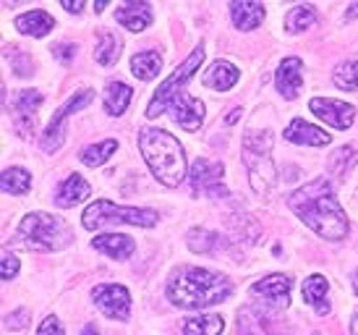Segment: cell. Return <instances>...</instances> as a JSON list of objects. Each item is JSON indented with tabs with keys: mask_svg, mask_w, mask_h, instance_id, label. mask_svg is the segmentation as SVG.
<instances>
[{
	"mask_svg": "<svg viewBox=\"0 0 358 335\" xmlns=\"http://www.w3.org/2000/svg\"><path fill=\"white\" fill-rule=\"evenodd\" d=\"M225 226L230 228V233L238 238L241 244H254L259 236H262V226L246 212H233V215L225 217Z\"/></svg>",
	"mask_w": 358,
	"mask_h": 335,
	"instance_id": "cell-25",
	"label": "cell"
},
{
	"mask_svg": "<svg viewBox=\"0 0 358 335\" xmlns=\"http://www.w3.org/2000/svg\"><path fill=\"white\" fill-rule=\"evenodd\" d=\"M243 163L249 168V184L259 197H267L275 189L278 170L272 163V134L254 131L243 139Z\"/></svg>",
	"mask_w": 358,
	"mask_h": 335,
	"instance_id": "cell-5",
	"label": "cell"
},
{
	"mask_svg": "<svg viewBox=\"0 0 358 335\" xmlns=\"http://www.w3.org/2000/svg\"><path fill=\"white\" fill-rule=\"evenodd\" d=\"M308 108H311V113H314L317 118H322L324 123H329V126L340 128V131L350 128L353 121H356V108L348 105V102H340V100L314 97L308 102Z\"/></svg>",
	"mask_w": 358,
	"mask_h": 335,
	"instance_id": "cell-14",
	"label": "cell"
},
{
	"mask_svg": "<svg viewBox=\"0 0 358 335\" xmlns=\"http://www.w3.org/2000/svg\"><path fill=\"white\" fill-rule=\"evenodd\" d=\"M115 149H118V142H115V139H105V142H100V144L84 147V152H81V163L90 168H100L115 155Z\"/></svg>",
	"mask_w": 358,
	"mask_h": 335,
	"instance_id": "cell-31",
	"label": "cell"
},
{
	"mask_svg": "<svg viewBox=\"0 0 358 335\" xmlns=\"http://www.w3.org/2000/svg\"><path fill=\"white\" fill-rule=\"evenodd\" d=\"M159 69H162V55L155 53V50H144V53L134 55V60H131V71L141 81H152L159 74Z\"/></svg>",
	"mask_w": 358,
	"mask_h": 335,
	"instance_id": "cell-28",
	"label": "cell"
},
{
	"mask_svg": "<svg viewBox=\"0 0 358 335\" xmlns=\"http://www.w3.org/2000/svg\"><path fill=\"white\" fill-rule=\"evenodd\" d=\"M204 63V45H199V48H194V53H191L189 58L180 63L178 69L170 74L168 79L162 81L157 87V92H155V97H152V102H150V108H147V116L150 118H157L162 110H168V105H170V100L176 97L178 92H183V84L199 71V66Z\"/></svg>",
	"mask_w": 358,
	"mask_h": 335,
	"instance_id": "cell-8",
	"label": "cell"
},
{
	"mask_svg": "<svg viewBox=\"0 0 358 335\" xmlns=\"http://www.w3.org/2000/svg\"><path fill=\"white\" fill-rule=\"evenodd\" d=\"M90 194H92L90 184H87L79 173H71V176L58 186L55 202H58V207H76V205H81Z\"/></svg>",
	"mask_w": 358,
	"mask_h": 335,
	"instance_id": "cell-21",
	"label": "cell"
},
{
	"mask_svg": "<svg viewBox=\"0 0 358 335\" xmlns=\"http://www.w3.org/2000/svg\"><path fill=\"white\" fill-rule=\"evenodd\" d=\"M84 335H97V327H94V325H87V327H84Z\"/></svg>",
	"mask_w": 358,
	"mask_h": 335,
	"instance_id": "cell-46",
	"label": "cell"
},
{
	"mask_svg": "<svg viewBox=\"0 0 358 335\" xmlns=\"http://www.w3.org/2000/svg\"><path fill=\"white\" fill-rule=\"evenodd\" d=\"M27 325H29V312H27V309L10 312V315L6 317V327H8V330H24Z\"/></svg>",
	"mask_w": 358,
	"mask_h": 335,
	"instance_id": "cell-37",
	"label": "cell"
},
{
	"mask_svg": "<svg viewBox=\"0 0 358 335\" xmlns=\"http://www.w3.org/2000/svg\"><path fill=\"white\" fill-rule=\"evenodd\" d=\"M358 163V152L350 147H340L338 152H332V158H329V173L335 178H343L348 173L350 168Z\"/></svg>",
	"mask_w": 358,
	"mask_h": 335,
	"instance_id": "cell-34",
	"label": "cell"
},
{
	"mask_svg": "<svg viewBox=\"0 0 358 335\" xmlns=\"http://www.w3.org/2000/svg\"><path fill=\"white\" fill-rule=\"evenodd\" d=\"M350 333H353V335H358V315L353 317V320H350Z\"/></svg>",
	"mask_w": 358,
	"mask_h": 335,
	"instance_id": "cell-44",
	"label": "cell"
},
{
	"mask_svg": "<svg viewBox=\"0 0 358 335\" xmlns=\"http://www.w3.org/2000/svg\"><path fill=\"white\" fill-rule=\"evenodd\" d=\"M345 16H348V21L358 19V3H356V6H350V8H348V13H345Z\"/></svg>",
	"mask_w": 358,
	"mask_h": 335,
	"instance_id": "cell-43",
	"label": "cell"
},
{
	"mask_svg": "<svg viewBox=\"0 0 358 335\" xmlns=\"http://www.w3.org/2000/svg\"><path fill=\"white\" fill-rule=\"evenodd\" d=\"M241 113H243V108H236L233 113H230V116H225V118H222V123H225V126H233V123L241 118Z\"/></svg>",
	"mask_w": 358,
	"mask_h": 335,
	"instance_id": "cell-42",
	"label": "cell"
},
{
	"mask_svg": "<svg viewBox=\"0 0 358 335\" xmlns=\"http://www.w3.org/2000/svg\"><path fill=\"white\" fill-rule=\"evenodd\" d=\"M332 81L340 89H358V58L340 63L338 69L332 71Z\"/></svg>",
	"mask_w": 358,
	"mask_h": 335,
	"instance_id": "cell-35",
	"label": "cell"
},
{
	"mask_svg": "<svg viewBox=\"0 0 358 335\" xmlns=\"http://www.w3.org/2000/svg\"><path fill=\"white\" fill-rule=\"evenodd\" d=\"M13 71H16V76H31V58L27 53H21L16 50V58H13Z\"/></svg>",
	"mask_w": 358,
	"mask_h": 335,
	"instance_id": "cell-38",
	"label": "cell"
},
{
	"mask_svg": "<svg viewBox=\"0 0 358 335\" xmlns=\"http://www.w3.org/2000/svg\"><path fill=\"white\" fill-rule=\"evenodd\" d=\"M303 299L317 309V315H329V283L324 275H308L303 280Z\"/></svg>",
	"mask_w": 358,
	"mask_h": 335,
	"instance_id": "cell-23",
	"label": "cell"
},
{
	"mask_svg": "<svg viewBox=\"0 0 358 335\" xmlns=\"http://www.w3.org/2000/svg\"><path fill=\"white\" fill-rule=\"evenodd\" d=\"M264 3H257V0H236L230 3V19L236 24V29L241 32H251L257 29L259 24L264 21Z\"/></svg>",
	"mask_w": 358,
	"mask_h": 335,
	"instance_id": "cell-19",
	"label": "cell"
},
{
	"mask_svg": "<svg viewBox=\"0 0 358 335\" xmlns=\"http://www.w3.org/2000/svg\"><path fill=\"white\" fill-rule=\"evenodd\" d=\"M131 95H134V89L129 84H123V81H108V87H105V110H108V116L126 113Z\"/></svg>",
	"mask_w": 358,
	"mask_h": 335,
	"instance_id": "cell-27",
	"label": "cell"
},
{
	"mask_svg": "<svg viewBox=\"0 0 358 335\" xmlns=\"http://www.w3.org/2000/svg\"><path fill=\"white\" fill-rule=\"evenodd\" d=\"M275 87L285 100H296L303 87V60L301 58H285L278 66L275 74Z\"/></svg>",
	"mask_w": 358,
	"mask_h": 335,
	"instance_id": "cell-16",
	"label": "cell"
},
{
	"mask_svg": "<svg viewBox=\"0 0 358 335\" xmlns=\"http://www.w3.org/2000/svg\"><path fill=\"white\" fill-rule=\"evenodd\" d=\"M238 333L241 335H293L288 320L282 312L267 306L264 301L243 306L238 312Z\"/></svg>",
	"mask_w": 358,
	"mask_h": 335,
	"instance_id": "cell-7",
	"label": "cell"
},
{
	"mask_svg": "<svg viewBox=\"0 0 358 335\" xmlns=\"http://www.w3.org/2000/svg\"><path fill=\"white\" fill-rule=\"evenodd\" d=\"M288 207L327 241H340L348 236V215L335 199V189L327 178L308 181L288 194Z\"/></svg>",
	"mask_w": 358,
	"mask_h": 335,
	"instance_id": "cell-1",
	"label": "cell"
},
{
	"mask_svg": "<svg viewBox=\"0 0 358 335\" xmlns=\"http://www.w3.org/2000/svg\"><path fill=\"white\" fill-rule=\"evenodd\" d=\"M19 241L31 252H63L73 241V231L52 212H29L19 223Z\"/></svg>",
	"mask_w": 358,
	"mask_h": 335,
	"instance_id": "cell-4",
	"label": "cell"
},
{
	"mask_svg": "<svg viewBox=\"0 0 358 335\" xmlns=\"http://www.w3.org/2000/svg\"><path fill=\"white\" fill-rule=\"evenodd\" d=\"M282 137H285V142L301 144V147H324V144L332 142V137H329L327 131H322L319 126H311V123H306V121L301 118L290 121V126L285 128Z\"/></svg>",
	"mask_w": 358,
	"mask_h": 335,
	"instance_id": "cell-17",
	"label": "cell"
},
{
	"mask_svg": "<svg viewBox=\"0 0 358 335\" xmlns=\"http://www.w3.org/2000/svg\"><path fill=\"white\" fill-rule=\"evenodd\" d=\"M168 113L173 116V121L180 123L183 128L196 131V128L201 126V121H204V102L196 97H191L189 92H178L176 97L170 100Z\"/></svg>",
	"mask_w": 358,
	"mask_h": 335,
	"instance_id": "cell-15",
	"label": "cell"
},
{
	"mask_svg": "<svg viewBox=\"0 0 358 335\" xmlns=\"http://www.w3.org/2000/svg\"><path fill=\"white\" fill-rule=\"evenodd\" d=\"M157 210H141V207H120L113 205L108 199L94 202L92 207L84 210L81 215V226L87 231H102V228L113 226V223H126V226H139V228H152L157 226Z\"/></svg>",
	"mask_w": 358,
	"mask_h": 335,
	"instance_id": "cell-6",
	"label": "cell"
},
{
	"mask_svg": "<svg viewBox=\"0 0 358 335\" xmlns=\"http://www.w3.org/2000/svg\"><path fill=\"white\" fill-rule=\"evenodd\" d=\"M120 53H123V40H120L115 32L110 29H102L100 32V42H97V48H94V60L100 63V66H115L120 58Z\"/></svg>",
	"mask_w": 358,
	"mask_h": 335,
	"instance_id": "cell-26",
	"label": "cell"
},
{
	"mask_svg": "<svg viewBox=\"0 0 358 335\" xmlns=\"http://www.w3.org/2000/svg\"><path fill=\"white\" fill-rule=\"evenodd\" d=\"M139 149L147 168L152 170V176L157 178L162 186L176 189L183 184V178L189 176L186 152H183L180 142L170 131L152 128V126L141 128Z\"/></svg>",
	"mask_w": 358,
	"mask_h": 335,
	"instance_id": "cell-3",
	"label": "cell"
},
{
	"mask_svg": "<svg viewBox=\"0 0 358 335\" xmlns=\"http://www.w3.org/2000/svg\"><path fill=\"white\" fill-rule=\"evenodd\" d=\"M52 55H55V58H58L60 63H66V66H69V63H73V55H76V48H73L71 42H58V45L52 48Z\"/></svg>",
	"mask_w": 358,
	"mask_h": 335,
	"instance_id": "cell-39",
	"label": "cell"
},
{
	"mask_svg": "<svg viewBox=\"0 0 358 335\" xmlns=\"http://www.w3.org/2000/svg\"><path fill=\"white\" fill-rule=\"evenodd\" d=\"M19 267H21L19 257L6 249V252H3V280H10V278L19 273Z\"/></svg>",
	"mask_w": 358,
	"mask_h": 335,
	"instance_id": "cell-36",
	"label": "cell"
},
{
	"mask_svg": "<svg viewBox=\"0 0 358 335\" xmlns=\"http://www.w3.org/2000/svg\"><path fill=\"white\" fill-rule=\"evenodd\" d=\"M238 69L230 63V60H215L209 71L204 74V84L209 89H217V92H225V89H233V84L238 81Z\"/></svg>",
	"mask_w": 358,
	"mask_h": 335,
	"instance_id": "cell-24",
	"label": "cell"
},
{
	"mask_svg": "<svg viewBox=\"0 0 358 335\" xmlns=\"http://www.w3.org/2000/svg\"><path fill=\"white\" fill-rule=\"evenodd\" d=\"M225 244V238L215 233V231H201V228H194L189 233V247L191 252L196 254H217V249Z\"/></svg>",
	"mask_w": 358,
	"mask_h": 335,
	"instance_id": "cell-30",
	"label": "cell"
},
{
	"mask_svg": "<svg viewBox=\"0 0 358 335\" xmlns=\"http://www.w3.org/2000/svg\"><path fill=\"white\" fill-rule=\"evenodd\" d=\"M94 304L100 306L102 312L110 317V320H129L131 312V296L129 291L118 283H105V286L94 288Z\"/></svg>",
	"mask_w": 358,
	"mask_h": 335,
	"instance_id": "cell-13",
	"label": "cell"
},
{
	"mask_svg": "<svg viewBox=\"0 0 358 335\" xmlns=\"http://www.w3.org/2000/svg\"><path fill=\"white\" fill-rule=\"evenodd\" d=\"M353 286H356V294H358V273H356V278H353Z\"/></svg>",
	"mask_w": 358,
	"mask_h": 335,
	"instance_id": "cell-47",
	"label": "cell"
},
{
	"mask_svg": "<svg viewBox=\"0 0 358 335\" xmlns=\"http://www.w3.org/2000/svg\"><path fill=\"white\" fill-rule=\"evenodd\" d=\"M0 184H3L6 194H27L31 186V173L24 168H6Z\"/></svg>",
	"mask_w": 358,
	"mask_h": 335,
	"instance_id": "cell-32",
	"label": "cell"
},
{
	"mask_svg": "<svg viewBox=\"0 0 358 335\" xmlns=\"http://www.w3.org/2000/svg\"><path fill=\"white\" fill-rule=\"evenodd\" d=\"M314 21H317L314 8H308V6H296V8L288 11V16H285V29H288V34H299V32H306Z\"/></svg>",
	"mask_w": 358,
	"mask_h": 335,
	"instance_id": "cell-33",
	"label": "cell"
},
{
	"mask_svg": "<svg viewBox=\"0 0 358 335\" xmlns=\"http://www.w3.org/2000/svg\"><path fill=\"white\" fill-rule=\"evenodd\" d=\"M222 176H225V165L215 163V160H196L194 168L189 170L191 186L196 197H225L228 189L222 186Z\"/></svg>",
	"mask_w": 358,
	"mask_h": 335,
	"instance_id": "cell-10",
	"label": "cell"
},
{
	"mask_svg": "<svg viewBox=\"0 0 358 335\" xmlns=\"http://www.w3.org/2000/svg\"><path fill=\"white\" fill-rule=\"evenodd\" d=\"M115 21L129 32H144L152 24V8L150 3L141 0H131V3H120L115 8Z\"/></svg>",
	"mask_w": 358,
	"mask_h": 335,
	"instance_id": "cell-18",
	"label": "cell"
},
{
	"mask_svg": "<svg viewBox=\"0 0 358 335\" xmlns=\"http://www.w3.org/2000/svg\"><path fill=\"white\" fill-rule=\"evenodd\" d=\"M92 247L100 249L102 254H108L110 259L123 262V259H129V257L134 254L136 244H134V238L123 236V233H102V236H97L92 241Z\"/></svg>",
	"mask_w": 358,
	"mask_h": 335,
	"instance_id": "cell-20",
	"label": "cell"
},
{
	"mask_svg": "<svg viewBox=\"0 0 358 335\" xmlns=\"http://www.w3.org/2000/svg\"><path fill=\"white\" fill-rule=\"evenodd\" d=\"M63 8L66 11H71V13H81V11H84V3H71V0H63Z\"/></svg>",
	"mask_w": 358,
	"mask_h": 335,
	"instance_id": "cell-41",
	"label": "cell"
},
{
	"mask_svg": "<svg viewBox=\"0 0 358 335\" xmlns=\"http://www.w3.org/2000/svg\"><path fill=\"white\" fill-rule=\"evenodd\" d=\"M233 283L204 267H183L168 283V299L180 309H204L230 299Z\"/></svg>",
	"mask_w": 358,
	"mask_h": 335,
	"instance_id": "cell-2",
	"label": "cell"
},
{
	"mask_svg": "<svg viewBox=\"0 0 358 335\" xmlns=\"http://www.w3.org/2000/svg\"><path fill=\"white\" fill-rule=\"evenodd\" d=\"M225 327V320L220 315H196L183 322L186 335H220Z\"/></svg>",
	"mask_w": 358,
	"mask_h": 335,
	"instance_id": "cell-29",
	"label": "cell"
},
{
	"mask_svg": "<svg viewBox=\"0 0 358 335\" xmlns=\"http://www.w3.org/2000/svg\"><path fill=\"white\" fill-rule=\"evenodd\" d=\"M52 27H55V19H52L48 11H27V13H21L16 16V29L21 34H27V37H45V34H50Z\"/></svg>",
	"mask_w": 358,
	"mask_h": 335,
	"instance_id": "cell-22",
	"label": "cell"
},
{
	"mask_svg": "<svg viewBox=\"0 0 358 335\" xmlns=\"http://www.w3.org/2000/svg\"><path fill=\"white\" fill-rule=\"evenodd\" d=\"M251 294L257 296L259 301H264L267 306L285 312L290 306V278L282 273H272V275L262 278L251 286Z\"/></svg>",
	"mask_w": 358,
	"mask_h": 335,
	"instance_id": "cell-12",
	"label": "cell"
},
{
	"mask_svg": "<svg viewBox=\"0 0 358 335\" xmlns=\"http://www.w3.org/2000/svg\"><path fill=\"white\" fill-rule=\"evenodd\" d=\"M37 335H63V322H60L58 317H45V322L40 325Z\"/></svg>",
	"mask_w": 358,
	"mask_h": 335,
	"instance_id": "cell-40",
	"label": "cell"
},
{
	"mask_svg": "<svg viewBox=\"0 0 358 335\" xmlns=\"http://www.w3.org/2000/svg\"><path fill=\"white\" fill-rule=\"evenodd\" d=\"M92 100H94V89H81V92H76V95L52 116L50 126L45 128V134H42V139H40V147L45 149L48 155L63 147V142H66V118L73 116V113H79L81 108H87Z\"/></svg>",
	"mask_w": 358,
	"mask_h": 335,
	"instance_id": "cell-9",
	"label": "cell"
},
{
	"mask_svg": "<svg viewBox=\"0 0 358 335\" xmlns=\"http://www.w3.org/2000/svg\"><path fill=\"white\" fill-rule=\"evenodd\" d=\"M105 8H108V3H105V0H97V3H94V11H97V13L105 11Z\"/></svg>",
	"mask_w": 358,
	"mask_h": 335,
	"instance_id": "cell-45",
	"label": "cell"
},
{
	"mask_svg": "<svg viewBox=\"0 0 358 335\" xmlns=\"http://www.w3.org/2000/svg\"><path fill=\"white\" fill-rule=\"evenodd\" d=\"M40 105H42V95L37 89H19V92L13 95L10 116H13V123H16L21 137H31V134H34Z\"/></svg>",
	"mask_w": 358,
	"mask_h": 335,
	"instance_id": "cell-11",
	"label": "cell"
}]
</instances>
